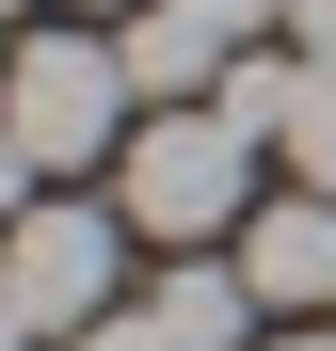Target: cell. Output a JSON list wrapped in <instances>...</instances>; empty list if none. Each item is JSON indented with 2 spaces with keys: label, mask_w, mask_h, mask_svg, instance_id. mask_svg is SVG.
<instances>
[{
  "label": "cell",
  "mask_w": 336,
  "mask_h": 351,
  "mask_svg": "<svg viewBox=\"0 0 336 351\" xmlns=\"http://www.w3.org/2000/svg\"><path fill=\"white\" fill-rule=\"evenodd\" d=\"M289 96H304V48H289V64H272V48H240V64L208 80V112H224V128H256V144H289Z\"/></svg>",
  "instance_id": "cell-6"
},
{
  "label": "cell",
  "mask_w": 336,
  "mask_h": 351,
  "mask_svg": "<svg viewBox=\"0 0 336 351\" xmlns=\"http://www.w3.org/2000/svg\"><path fill=\"white\" fill-rule=\"evenodd\" d=\"M112 48H128V80H144V112H177V96H208L224 64H240V32H208L192 0H144V16H112Z\"/></svg>",
  "instance_id": "cell-5"
},
{
  "label": "cell",
  "mask_w": 336,
  "mask_h": 351,
  "mask_svg": "<svg viewBox=\"0 0 336 351\" xmlns=\"http://www.w3.org/2000/svg\"><path fill=\"white\" fill-rule=\"evenodd\" d=\"M256 351H336V335H320V319H289V335H256Z\"/></svg>",
  "instance_id": "cell-11"
},
{
  "label": "cell",
  "mask_w": 336,
  "mask_h": 351,
  "mask_svg": "<svg viewBox=\"0 0 336 351\" xmlns=\"http://www.w3.org/2000/svg\"><path fill=\"white\" fill-rule=\"evenodd\" d=\"M0 351H32V319H16V304H0Z\"/></svg>",
  "instance_id": "cell-12"
},
{
  "label": "cell",
  "mask_w": 336,
  "mask_h": 351,
  "mask_svg": "<svg viewBox=\"0 0 336 351\" xmlns=\"http://www.w3.org/2000/svg\"><path fill=\"white\" fill-rule=\"evenodd\" d=\"M256 128H224L208 96H177V112H144L128 128V160H112V208L144 223V240H177V256H208V240H240L256 223Z\"/></svg>",
  "instance_id": "cell-1"
},
{
  "label": "cell",
  "mask_w": 336,
  "mask_h": 351,
  "mask_svg": "<svg viewBox=\"0 0 336 351\" xmlns=\"http://www.w3.org/2000/svg\"><path fill=\"white\" fill-rule=\"evenodd\" d=\"M112 271H128V208L32 192L16 223H0V304H16L32 335H80V319H112Z\"/></svg>",
  "instance_id": "cell-3"
},
{
  "label": "cell",
  "mask_w": 336,
  "mask_h": 351,
  "mask_svg": "<svg viewBox=\"0 0 336 351\" xmlns=\"http://www.w3.org/2000/svg\"><path fill=\"white\" fill-rule=\"evenodd\" d=\"M192 16H208V32H272L289 0H192Z\"/></svg>",
  "instance_id": "cell-10"
},
{
  "label": "cell",
  "mask_w": 336,
  "mask_h": 351,
  "mask_svg": "<svg viewBox=\"0 0 336 351\" xmlns=\"http://www.w3.org/2000/svg\"><path fill=\"white\" fill-rule=\"evenodd\" d=\"M80 351H208V335L160 319V304H112V319H80Z\"/></svg>",
  "instance_id": "cell-8"
},
{
  "label": "cell",
  "mask_w": 336,
  "mask_h": 351,
  "mask_svg": "<svg viewBox=\"0 0 336 351\" xmlns=\"http://www.w3.org/2000/svg\"><path fill=\"white\" fill-rule=\"evenodd\" d=\"M0 16H16V0H0Z\"/></svg>",
  "instance_id": "cell-15"
},
{
  "label": "cell",
  "mask_w": 336,
  "mask_h": 351,
  "mask_svg": "<svg viewBox=\"0 0 336 351\" xmlns=\"http://www.w3.org/2000/svg\"><path fill=\"white\" fill-rule=\"evenodd\" d=\"M112 16H144V0H112Z\"/></svg>",
  "instance_id": "cell-13"
},
{
  "label": "cell",
  "mask_w": 336,
  "mask_h": 351,
  "mask_svg": "<svg viewBox=\"0 0 336 351\" xmlns=\"http://www.w3.org/2000/svg\"><path fill=\"white\" fill-rule=\"evenodd\" d=\"M272 32H289L304 64H320V48H336V0H289V16H272Z\"/></svg>",
  "instance_id": "cell-9"
},
{
  "label": "cell",
  "mask_w": 336,
  "mask_h": 351,
  "mask_svg": "<svg viewBox=\"0 0 336 351\" xmlns=\"http://www.w3.org/2000/svg\"><path fill=\"white\" fill-rule=\"evenodd\" d=\"M224 256L256 271V304H272V319H336V192H272Z\"/></svg>",
  "instance_id": "cell-4"
},
{
  "label": "cell",
  "mask_w": 336,
  "mask_h": 351,
  "mask_svg": "<svg viewBox=\"0 0 336 351\" xmlns=\"http://www.w3.org/2000/svg\"><path fill=\"white\" fill-rule=\"evenodd\" d=\"M272 160H289L304 192H336V48L304 64V96H289V144H272Z\"/></svg>",
  "instance_id": "cell-7"
},
{
  "label": "cell",
  "mask_w": 336,
  "mask_h": 351,
  "mask_svg": "<svg viewBox=\"0 0 336 351\" xmlns=\"http://www.w3.org/2000/svg\"><path fill=\"white\" fill-rule=\"evenodd\" d=\"M128 48L112 32H16V80H0V144H16L32 176H80V160H128Z\"/></svg>",
  "instance_id": "cell-2"
},
{
  "label": "cell",
  "mask_w": 336,
  "mask_h": 351,
  "mask_svg": "<svg viewBox=\"0 0 336 351\" xmlns=\"http://www.w3.org/2000/svg\"><path fill=\"white\" fill-rule=\"evenodd\" d=\"M0 80H16V48H0Z\"/></svg>",
  "instance_id": "cell-14"
}]
</instances>
